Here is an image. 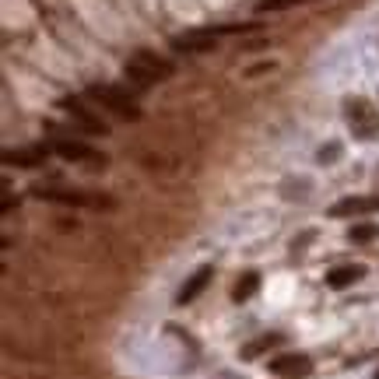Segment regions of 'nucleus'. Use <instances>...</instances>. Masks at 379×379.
<instances>
[{
    "mask_svg": "<svg viewBox=\"0 0 379 379\" xmlns=\"http://www.w3.org/2000/svg\"><path fill=\"white\" fill-rule=\"evenodd\" d=\"M211 274H215V267H197V271H193V274L186 278V284L180 288L176 302H180V306H190V302H193V299L200 295V291L211 284Z\"/></svg>",
    "mask_w": 379,
    "mask_h": 379,
    "instance_id": "9",
    "label": "nucleus"
},
{
    "mask_svg": "<svg viewBox=\"0 0 379 379\" xmlns=\"http://www.w3.org/2000/svg\"><path fill=\"white\" fill-rule=\"evenodd\" d=\"M256 288H260V274H256V271H246V274L236 281V288H232V299H236V302H246V299L256 295Z\"/></svg>",
    "mask_w": 379,
    "mask_h": 379,
    "instance_id": "15",
    "label": "nucleus"
},
{
    "mask_svg": "<svg viewBox=\"0 0 379 379\" xmlns=\"http://www.w3.org/2000/svg\"><path fill=\"white\" fill-rule=\"evenodd\" d=\"M379 211V197H344L330 208V218H355V215H372Z\"/></svg>",
    "mask_w": 379,
    "mask_h": 379,
    "instance_id": "8",
    "label": "nucleus"
},
{
    "mask_svg": "<svg viewBox=\"0 0 379 379\" xmlns=\"http://www.w3.org/2000/svg\"><path fill=\"white\" fill-rule=\"evenodd\" d=\"M376 379H379V369H376Z\"/></svg>",
    "mask_w": 379,
    "mask_h": 379,
    "instance_id": "20",
    "label": "nucleus"
},
{
    "mask_svg": "<svg viewBox=\"0 0 379 379\" xmlns=\"http://www.w3.org/2000/svg\"><path fill=\"white\" fill-rule=\"evenodd\" d=\"M347 239L352 243H376L379 239V225L376 221H355L347 228Z\"/></svg>",
    "mask_w": 379,
    "mask_h": 379,
    "instance_id": "16",
    "label": "nucleus"
},
{
    "mask_svg": "<svg viewBox=\"0 0 379 379\" xmlns=\"http://www.w3.org/2000/svg\"><path fill=\"white\" fill-rule=\"evenodd\" d=\"M334 158H337V144H330V148L319 151V162H323V165H327V162H334Z\"/></svg>",
    "mask_w": 379,
    "mask_h": 379,
    "instance_id": "19",
    "label": "nucleus"
},
{
    "mask_svg": "<svg viewBox=\"0 0 379 379\" xmlns=\"http://www.w3.org/2000/svg\"><path fill=\"white\" fill-rule=\"evenodd\" d=\"M172 46L180 53H208L218 46V36H215V28H193V32H183L172 39Z\"/></svg>",
    "mask_w": 379,
    "mask_h": 379,
    "instance_id": "6",
    "label": "nucleus"
},
{
    "mask_svg": "<svg viewBox=\"0 0 379 379\" xmlns=\"http://www.w3.org/2000/svg\"><path fill=\"white\" fill-rule=\"evenodd\" d=\"M60 109L71 116V123H74L81 134H92V137H106V134H109V127L102 123V116H95L81 99L67 95V99H60Z\"/></svg>",
    "mask_w": 379,
    "mask_h": 379,
    "instance_id": "5",
    "label": "nucleus"
},
{
    "mask_svg": "<svg viewBox=\"0 0 379 379\" xmlns=\"http://www.w3.org/2000/svg\"><path fill=\"white\" fill-rule=\"evenodd\" d=\"M271 71H278V64H274V60H264V64H256V67H246L243 74H246V77H260V74H271Z\"/></svg>",
    "mask_w": 379,
    "mask_h": 379,
    "instance_id": "18",
    "label": "nucleus"
},
{
    "mask_svg": "<svg viewBox=\"0 0 379 379\" xmlns=\"http://www.w3.org/2000/svg\"><path fill=\"white\" fill-rule=\"evenodd\" d=\"M344 116H347V127H352L355 137H362V140L379 137V112L365 99H347L344 102Z\"/></svg>",
    "mask_w": 379,
    "mask_h": 379,
    "instance_id": "4",
    "label": "nucleus"
},
{
    "mask_svg": "<svg viewBox=\"0 0 379 379\" xmlns=\"http://www.w3.org/2000/svg\"><path fill=\"white\" fill-rule=\"evenodd\" d=\"M46 134H49V151L53 155H60L67 162H77V165H92V169L106 165V155L95 151L92 144H84L81 137H67L60 127H46Z\"/></svg>",
    "mask_w": 379,
    "mask_h": 379,
    "instance_id": "2",
    "label": "nucleus"
},
{
    "mask_svg": "<svg viewBox=\"0 0 379 379\" xmlns=\"http://www.w3.org/2000/svg\"><path fill=\"white\" fill-rule=\"evenodd\" d=\"M278 344H284V334H260L256 341H249L243 347V358H260L264 352H271V347H278Z\"/></svg>",
    "mask_w": 379,
    "mask_h": 379,
    "instance_id": "13",
    "label": "nucleus"
},
{
    "mask_svg": "<svg viewBox=\"0 0 379 379\" xmlns=\"http://www.w3.org/2000/svg\"><path fill=\"white\" fill-rule=\"evenodd\" d=\"M362 278H365V267H362V264H344V267H334V271L327 274V284L341 291V288H352V284L362 281Z\"/></svg>",
    "mask_w": 379,
    "mask_h": 379,
    "instance_id": "11",
    "label": "nucleus"
},
{
    "mask_svg": "<svg viewBox=\"0 0 379 379\" xmlns=\"http://www.w3.org/2000/svg\"><path fill=\"white\" fill-rule=\"evenodd\" d=\"M271 372L281 379H302L313 372V362H309V355H278V358H271Z\"/></svg>",
    "mask_w": 379,
    "mask_h": 379,
    "instance_id": "7",
    "label": "nucleus"
},
{
    "mask_svg": "<svg viewBox=\"0 0 379 379\" xmlns=\"http://www.w3.org/2000/svg\"><path fill=\"white\" fill-rule=\"evenodd\" d=\"M32 197L46 200V204H60V208H92V211H112L116 208V197L74 190V186H36Z\"/></svg>",
    "mask_w": 379,
    "mask_h": 379,
    "instance_id": "1",
    "label": "nucleus"
},
{
    "mask_svg": "<svg viewBox=\"0 0 379 379\" xmlns=\"http://www.w3.org/2000/svg\"><path fill=\"white\" fill-rule=\"evenodd\" d=\"M123 74H127L130 84H137V88H151V84H158V77H155L148 67H144V64H137V60H127Z\"/></svg>",
    "mask_w": 379,
    "mask_h": 379,
    "instance_id": "14",
    "label": "nucleus"
},
{
    "mask_svg": "<svg viewBox=\"0 0 379 379\" xmlns=\"http://www.w3.org/2000/svg\"><path fill=\"white\" fill-rule=\"evenodd\" d=\"M134 60H137V64H144V67H148L158 81H169L172 74H176V67H172V64L165 60V56L151 53V49H137V53H134Z\"/></svg>",
    "mask_w": 379,
    "mask_h": 379,
    "instance_id": "10",
    "label": "nucleus"
},
{
    "mask_svg": "<svg viewBox=\"0 0 379 379\" xmlns=\"http://www.w3.org/2000/svg\"><path fill=\"white\" fill-rule=\"evenodd\" d=\"M88 99L92 102H99L106 112H112L116 120H130V123H137L140 120V106L130 99V92H123V88H116V84H88Z\"/></svg>",
    "mask_w": 379,
    "mask_h": 379,
    "instance_id": "3",
    "label": "nucleus"
},
{
    "mask_svg": "<svg viewBox=\"0 0 379 379\" xmlns=\"http://www.w3.org/2000/svg\"><path fill=\"white\" fill-rule=\"evenodd\" d=\"M302 4H316V0H256V14H274V11H291Z\"/></svg>",
    "mask_w": 379,
    "mask_h": 379,
    "instance_id": "17",
    "label": "nucleus"
},
{
    "mask_svg": "<svg viewBox=\"0 0 379 379\" xmlns=\"http://www.w3.org/2000/svg\"><path fill=\"white\" fill-rule=\"evenodd\" d=\"M46 158V148H21V151H4L8 165H21V169H36Z\"/></svg>",
    "mask_w": 379,
    "mask_h": 379,
    "instance_id": "12",
    "label": "nucleus"
}]
</instances>
